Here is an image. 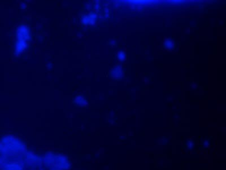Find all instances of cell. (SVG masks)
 <instances>
[{
	"label": "cell",
	"mask_w": 226,
	"mask_h": 170,
	"mask_svg": "<svg viewBox=\"0 0 226 170\" xmlns=\"http://www.w3.org/2000/svg\"><path fill=\"white\" fill-rule=\"evenodd\" d=\"M96 14L95 13H91L88 16H86L83 19V23L84 25H87L88 23H93L96 20Z\"/></svg>",
	"instance_id": "cell-2"
},
{
	"label": "cell",
	"mask_w": 226,
	"mask_h": 170,
	"mask_svg": "<svg viewBox=\"0 0 226 170\" xmlns=\"http://www.w3.org/2000/svg\"><path fill=\"white\" fill-rule=\"evenodd\" d=\"M118 57H119V59H121V60H123V59H124V58H125V54H124V53H123V52L120 53L118 55Z\"/></svg>",
	"instance_id": "cell-4"
},
{
	"label": "cell",
	"mask_w": 226,
	"mask_h": 170,
	"mask_svg": "<svg viewBox=\"0 0 226 170\" xmlns=\"http://www.w3.org/2000/svg\"><path fill=\"white\" fill-rule=\"evenodd\" d=\"M27 44L26 40H18L17 42V50L16 51L18 53H19L23 51L26 47Z\"/></svg>",
	"instance_id": "cell-3"
},
{
	"label": "cell",
	"mask_w": 226,
	"mask_h": 170,
	"mask_svg": "<svg viewBox=\"0 0 226 170\" xmlns=\"http://www.w3.org/2000/svg\"><path fill=\"white\" fill-rule=\"evenodd\" d=\"M17 34L18 40H26L28 39L29 37L28 29L25 25L19 27V28L18 29Z\"/></svg>",
	"instance_id": "cell-1"
}]
</instances>
